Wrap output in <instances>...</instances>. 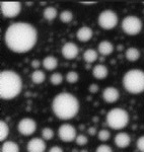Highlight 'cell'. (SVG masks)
Listing matches in <instances>:
<instances>
[{
    "mask_svg": "<svg viewBox=\"0 0 144 152\" xmlns=\"http://www.w3.org/2000/svg\"><path fill=\"white\" fill-rule=\"evenodd\" d=\"M58 136L63 142H72L76 139V129L70 124H63L58 129Z\"/></svg>",
    "mask_w": 144,
    "mask_h": 152,
    "instance_id": "9",
    "label": "cell"
},
{
    "mask_svg": "<svg viewBox=\"0 0 144 152\" xmlns=\"http://www.w3.org/2000/svg\"><path fill=\"white\" fill-rule=\"evenodd\" d=\"M125 57L130 62H136L140 58V51L135 47H130L126 50Z\"/></svg>",
    "mask_w": 144,
    "mask_h": 152,
    "instance_id": "19",
    "label": "cell"
},
{
    "mask_svg": "<svg viewBox=\"0 0 144 152\" xmlns=\"http://www.w3.org/2000/svg\"><path fill=\"white\" fill-rule=\"evenodd\" d=\"M122 29L129 36H136L142 29V21L136 15H127L121 23Z\"/></svg>",
    "mask_w": 144,
    "mask_h": 152,
    "instance_id": "6",
    "label": "cell"
},
{
    "mask_svg": "<svg viewBox=\"0 0 144 152\" xmlns=\"http://www.w3.org/2000/svg\"><path fill=\"white\" fill-rule=\"evenodd\" d=\"M94 31L89 26H81L78 31H76V38L78 41L80 42H88L90 39L92 38Z\"/></svg>",
    "mask_w": 144,
    "mask_h": 152,
    "instance_id": "15",
    "label": "cell"
},
{
    "mask_svg": "<svg viewBox=\"0 0 144 152\" xmlns=\"http://www.w3.org/2000/svg\"><path fill=\"white\" fill-rule=\"evenodd\" d=\"M136 145H137V148H138L139 151H140V152H144V135H143V136H140L137 139Z\"/></svg>",
    "mask_w": 144,
    "mask_h": 152,
    "instance_id": "32",
    "label": "cell"
},
{
    "mask_svg": "<svg viewBox=\"0 0 144 152\" xmlns=\"http://www.w3.org/2000/svg\"><path fill=\"white\" fill-rule=\"evenodd\" d=\"M108 74H109L108 67L104 64H97L92 69V75H94V78H96L99 80L105 79L108 76Z\"/></svg>",
    "mask_w": 144,
    "mask_h": 152,
    "instance_id": "16",
    "label": "cell"
},
{
    "mask_svg": "<svg viewBox=\"0 0 144 152\" xmlns=\"http://www.w3.org/2000/svg\"><path fill=\"white\" fill-rule=\"evenodd\" d=\"M75 142H76L77 145L84 146L85 144H87L88 139H87V137L84 136V135H78V136L76 137V139H75Z\"/></svg>",
    "mask_w": 144,
    "mask_h": 152,
    "instance_id": "30",
    "label": "cell"
},
{
    "mask_svg": "<svg viewBox=\"0 0 144 152\" xmlns=\"http://www.w3.org/2000/svg\"><path fill=\"white\" fill-rule=\"evenodd\" d=\"M50 81L53 85H59L63 81V76L59 72H55L51 75L50 77Z\"/></svg>",
    "mask_w": 144,
    "mask_h": 152,
    "instance_id": "26",
    "label": "cell"
},
{
    "mask_svg": "<svg viewBox=\"0 0 144 152\" xmlns=\"http://www.w3.org/2000/svg\"><path fill=\"white\" fill-rule=\"evenodd\" d=\"M9 135V127L6 122L0 121V141L4 142Z\"/></svg>",
    "mask_w": 144,
    "mask_h": 152,
    "instance_id": "24",
    "label": "cell"
},
{
    "mask_svg": "<svg viewBox=\"0 0 144 152\" xmlns=\"http://www.w3.org/2000/svg\"><path fill=\"white\" fill-rule=\"evenodd\" d=\"M18 129L19 133L23 136H31L36 132L37 124L35 120L31 119V118H24L18 122Z\"/></svg>",
    "mask_w": 144,
    "mask_h": 152,
    "instance_id": "10",
    "label": "cell"
},
{
    "mask_svg": "<svg viewBox=\"0 0 144 152\" xmlns=\"http://www.w3.org/2000/svg\"><path fill=\"white\" fill-rule=\"evenodd\" d=\"M31 81L36 84H41L45 81L46 79V75H45V72L40 69L38 70H35L31 75Z\"/></svg>",
    "mask_w": 144,
    "mask_h": 152,
    "instance_id": "23",
    "label": "cell"
},
{
    "mask_svg": "<svg viewBox=\"0 0 144 152\" xmlns=\"http://www.w3.org/2000/svg\"><path fill=\"white\" fill-rule=\"evenodd\" d=\"M129 114L124 109L116 107L107 114V124L113 130H122L129 124Z\"/></svg>",
    "mask_w": 144,
    "mask_h": 152,
    "instance_id": "5",
    "label": "cell"
},
{
    "mask_svg": "<svg viewBox=\"0 0 144 152\" xmlns=\"http://www.w3.org/2000/svg\"><path fill=\"white\" fill-rule=\"evenodd\" d=\"M97 52L102 56H109L114 52V45L110 41H102L99 44L97 47Z\"/></svg>",
    "mask_w": 144,
    "mask_h": 152,
    "instance_id": "17",
    "label": "cell"
},
{
    "mask_svg": "<svg viewBox=\"0 0 144 152\" xmlns=\"http://www.w3.org/2000/svg\"><path fill=\"white\" fill-rule=\"evenodd\" d=\"M97 137H99V141L106 142V141H108L110 139V137H111V133H110L108 130L102 129V130H99V133H97Z\"/></svg>",
    "mask_w": 144,
    "mask_h": 152,
    "instance_id": "27",
    "label": "cell"
},
{
    "mask_svg": "<svg viewBox=\"0 0 144 152\" xmlns=\"http://www.w3.org/2000/svg\"><path fill=\"white\" fill-rule=\"evenodd\" d=\"M79 3L84 4V5H94V4H96V1H80Z\"/></svg>",
    "mask_w": 144,
    "mask_h": 152,
    "instance_id": "37",
    "label": "cell"
},
{
    "mask_svg": "<svg viewBox=\"0 0 144 152\" xmlns=\"http://www.w3.org/2000/svg\"><path fill=\"white\" fill-rule=\"evenodd\" d=\"M1 152H19V147L13 141H5L1 146Z\"/></svg>",
    "mask_w": 144,
    "mask_h": 152,
    "instance_id": "22",
    "label": "cell"
},
{
    "mask_svg": "<svg viewBox=\"0 0 144 152\" xmlns=\"http://www.w3.org/2000/svg\"><path fill=\"white\" fill-rule=\"evenodd\" d=\"M49 152H64V151H63V149L60 146H52L50 148V150H49Z\"/></svg>",
    "mask_w": 144,
    "mask_h": 152,
    "instance_id": "34",
    "label": "cell"
},
{
    "mask_svg": "<svg viewBox=\"0 0 144 152\" xmlns=\"http://www.w3.org/2000/svg\"><path fill=\"white\" fill-rule=\"evenodd\" d=\"M143 4H144V1H143Z\"/></svg>",
    "mask_w": 144,
    "mask_h": 152,
    "instance_id": "39",
    "label": "cell"
},
{
    "mask_svg": "<svg viewBox=\"0 0 144 152\" xmlns=\"http://www.w3.org/2000/svg\"><path fill=\"white\" fill-rule=\"evenodd\" d=\"M52 110L58 119L67 121L73 119L79 112V102L73 94L62 92L54 97Z\"/></svg>",
    "mask_w": 144,
    "mask_h": 152,
    "instance_id": "2",
    "label": "cell"
},
{
    "mask_svg": "<svg viewBox=\"0 0 144 152\" xmlns=\"http://www.w3.org/2000/svg\"><path fill=\"white\" fill-rule=\"evenodd\" d=\"M96 152H113V149L107 144H102V145L97 146Z\"/></svg>",
    "mask_w": 144,
    "mask_h": 152,
    "instance_id": "31",
    "label": "cell"
},
{
    "mask_svg": "<svg viewBox=\"0 0 144 152\" xmlns=\"http://www.w3.org/2000/svg\"><path fill=\"white\" fill-rule=\"evenodd\" d=\"M26 150L28 152H45L46 150V142L43 138L31 139L26 144Z\"/></svg>",
    "mask_w": 144,
    "mask_h": 152,
    "instance_id": "12",
    "label": "cell"
},
{
    "mask_svg": "<svg viewBox=\"0 0 144 152\" xmlns=\"http://www.w3.org/2000/svg\"><path fill=\"white\" fill-rule=\"evenodd\" d=\"M97 58H99V52L94 49H87L83 53V60L88 64L96 62Z\"/></svg>",
    "mask_w": 144,
    "mask_h": 152,
    "instance_id": "20",
    "label": "cell"
},
{
    "mask_svg": "<svg viewBox=\"0 0 144 152\" xmlns=\"http://www.w3.org/2000/svg\"><path fill=\"white\" fill-rule=\"evenodd\" d=\"M120 97V92L114 86H108L102 91V99L108 104H114Z\"/></svg>",
    "mask_w": 144,
    "mask_h": 152,
    "instance_id": "13",
    "label": "cell"
},
{
    "mask_svg": "<svg viewBox=\"0 0 144 152\" xmlns=\"http://www.w3.org/2000/svg\"><path fill=\"white\" fill-rule=\"evenodd\" d=\"M114 142L116 144V146L118 148H126L130 145L131 143V137L129 134L125 133V132H120L115 136V139H114Z\"/></svg>",
    "mask_w": 144,
    "mask_h": 152,
    "instance_id": "14",
    "label": "cell"
},
{
    "mask_svg": "<svg viewBox=\"0 0 144 152\" xmlns=\"http://www.w3.org/2000/svg\"><path fill=\"white\" fill-rule=\"evenodd\" d=\"M38 40V31L28 23H14L7 28L4 42L7 48L18 54H24L35 47Z\"/></svg>",
    "mask_w": 144,
    "mask_h": 152,
    "instance_id": "1",
    "label": "cell"
},
{
    "mask_svg": "<svg viewBox=\"0 0 144 152\" xmlns=\"http://www.w3.org/2000/svg\"><path fill=\"white\" fill-rule=\"evenodd\" d=\"M23 80L18 73L12 70H3L0 73V97L11 99L20 94Z\"/></svg>",
    "mask_w": 144,
    "mask_h": 152,
    "instance_id": "3",
    "label": "cell"
},
{
    "mask_svg": "<svg viewBox=\"0 0 144 152\" xmlns=\"http://www.w3.org/2000/svg\"><path fill=\"white\" fill-rule=\"evenodd\" d=\"M40 64H41L40 61L37 60V59H36V60H33V61H31V67L35 68L36 70H38V68L40 67Z\"/></svg>",
    "mask_w": 144,
    "mask_h": 152,
    "instance_id": "35",
    "label": "cell"
},
{
    "mask_svg": "<svg viewBox=\"0 0 144 152\" xmlns=\"http://www.w3.org/2000/svg\"><path fill=\"white\" fill-rule=\"evenodd\" d=\"M57 14H58V11L55 7L53 6H48L44 9V12H43V15H44V18L47 19L48 21H52L57 18Z\"/></svg>",
    "mask_w": 144,
    "mask_h": 152,
    "instance_id": "21",
    "label": "cell"
},
{
    "mask_svg": "<svg viewBox=\"0 0 144 152\" xmlns=\"http://www.w3.org/2000/svg\"><path fill=\"white\" fill-rule=\"evenodd\" d=\"M123 86L131 94H139L144 91V71L129 70L124 74Z\"/></svg>",
    "mask_w": 144,
    "mask_h": 152,
    "instance_id": "4",
    "label": "cell"
},
{
    "mask_svg": "<svg viewBox=\"0 0 144 152\" xmlns=\"http://www.w3.org/2000/svg\"><path fill=\"white\" fill-rule=\"evenodd\" d=\"M80 152H87V151H86V150H81Z\"/></svg>",
    "mask_w": 144,
    "mask_h": 152,
    "instance_id": "38",
    "label": "cell"
},
{
    "mask_svg": "<svg viewBox=\"0 0 144 152\" xmlns=\"http://www.w3.org/2000/svg\"><path fill=\"white\" fill-rule=\"evenodd\" d=\"M118 15L116 12L111 10V9H107V10H104L99 13L97 23L102 28L110 31V29L116 28L118 24Z\"/></svg>",
    "mask_w": 144,
    "mask_h": 152,
    "instance_id": "7",
    "label": "cell"
},
{
    "mask_svg": "<svg viewBox=\"0 0 144 152\" xmlns=\"http://www.w3.org/2000/svg\"><path fill=\"white\" fill-rule=\"evenodd\" d=\"M78 79H79V75H78L77 72H75V71H69V72H67V74H66L67 82L75 83L78 81Z\"/></svg>",
    "mask_w": 144,
    "mask_h": 152,
    "instance_id": "28",
    "label": "cell"
},
{
    "mask_svg": "<svg viewBox=\"0 0 144 152\" xmlns=\"http://www.w3.org/2000/svg\"><path fill=\"white\" fill-rule=\"evenodd\" d=\"M1 12L5 18H13L20 13L21 4L18 1H1L0 3Z\"/></svg>",
    "mask_w": 144,
    "mask_h": 152,
    "instance_id": "8",
    "label": "cell"
},
{
    "mask_svg": "<svg viewBox=\"0 0 144 152\" xmlns=\"http://www.w3.org/2000/svg\"><path fill=\"white\" fill-rule=\"evenodd\" d=\"M73 19V14L70 10H64L60 13V20L63 23H68Z\"/></svg>",
    "mask_w": 144,
    "mask_h": 152,
    "instance_id": "25",
    "label": "cell"
},
{
    "mask_svg": "<svg viewBox=\"0 0 144 152\" xmlns=\"http://www.w3.org/2000/svg\"><path fill=\"white\" fill-rule=\"evenodd\" d=\"M54 137V131L51 128H44L42 130V138L44 140H51Z\"/></svg>",
    "mask_w": 144,
    "mask_h": 152,
    "instance_id": "29",
    "label": "cell"
},
{
    "mask_svg": "<svg viewBox=\"0 0 144 152\" xmlns=\"http://www.w3.org/2000/svg\"><path fill=\"white\" fill-rule=\"evenodd\" d=\"M87 132H88V134L90 136H94V135L96 134V129L94 128V127H90V128H88V130H87Z\"/></svg>",
    "mask_w": 144,
    "mask_h": 152,
    "instance_id": "36",
    "label": "cell"
},
{
    "mask_svg": "<svg viewBox=\"0 0 144 152\" xmlns=\"http://www.w3.org/2000/svg\"><path fill=\"white\" fill-rule=\"evenodd\" d=\"M88 90L91 94H96V92L99 91V85L96 84V83H92V84L89 85Z\"/></svg>",
    "mask_w": 144,
    "mask_h": 152,
    "instance_id": "33",
    "label": "cell"
},
{
    "mask_svg": "<svg viewBox=\"0 0 144 152\" xmlns=\"http://www.w3.org/2000/svg\"><path fill=\"white\" fill-rule=\"evenodd\" d=\"M63 57L67 60H72V59L76 58L78 53H79V49L76 46V44L72 43V42H68L63 45L62 49H61Z\"/></svg>",
    "mask_w": 144,
    "mask_h": 152,
    "instance_id": "11",
    "label": "cell"
},
{
    "mask_svg": "<svg viewBox=\"0 0 144 152\" xmlns=\"http://www.w3.org/2000/svg\"><path fill=\"white\" fill-rule=\"evenodd\" d=\"M58 59L54 56H47L43 59V67L48 71H52L57 68Z\"/></svg>",
    "mask_w": 144,
    "mask_h": 152,
    "instance_id": "18",
    "label": "cell"
}]
</instances>
